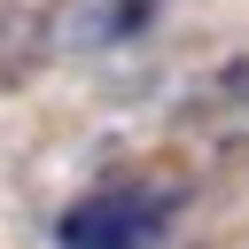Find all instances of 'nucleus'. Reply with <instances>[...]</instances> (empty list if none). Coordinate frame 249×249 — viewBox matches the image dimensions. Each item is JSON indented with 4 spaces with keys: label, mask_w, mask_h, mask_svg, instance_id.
I'll return each instance as SVG.
<instances>
[{
    "label": "nucleus",
    "mask_w": 249,
    "mask_h": 249,
    "mask_svg": "<svg viewBox=\"0 0 249 249\" xmlns=\"http://www.w3.org/2000/svg\"><path fill=\"white\" fill-rule=\"evenodd\" d=\"M171 226V195L148 187H117V195H86L54 218V249H148Z\"/></svg>",
    "instance_id": "obj_1"
}]
</instances>
